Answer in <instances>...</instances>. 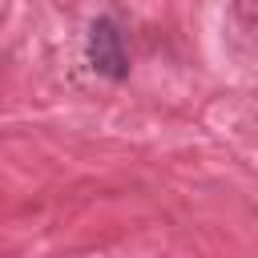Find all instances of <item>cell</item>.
Wrapping results in <instances>:
<instances>
[{"instance_id":"obj_1","label":"cell","mask_w":258,"mask_h":258,"mask_svg":"<svg viewBox=\"0 0 258 258\" xmlns=\"http://www.w3.org/2000/svg\"><path fill=\"white\" fill-rule=\"evenodd\" d=\"M89 64L109 77V81H121L129 73V56H125V44H121V32L113 20H93L89 24Z\"/></svg>"}]
</instances>
